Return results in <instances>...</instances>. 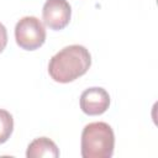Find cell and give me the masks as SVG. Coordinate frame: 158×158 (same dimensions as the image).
<instances>
[{"mask_svg":"<svg viewBox=\"0 0 158 158\" xmlns=\"http://www.w3.org/2000/svg\"><path fill=\"white\" fill-rule=\"evenodd\" d=\"M91 65L89 51L80 44H70L56 53L48 63V74L57 83H70L84 75Z\"/></svg>","mask_w":158,"mask_h":158,"instance_id":"1","label":"cell"},{"mask_svg":"<svg viewBox=\"0 0 158 158\" xmlns=\"http://www.w3.org/2000/svg\"><path fill=\"white\" fill-rule=\"evenodd\" d=\"M83 158H110L114 153L115 136L106 122L88 123L81 132Z\"/></svg>","mask_w":158,"mask_h":158,"instance_id":"2","label":"cell"},{"mask_svg":"<svg viewBox=\"0 0 158 158\" xmlns=\"http://www.w3.org/2000/svg\"><path fill=\"white\" fill-rule=\"evenodd\" d=\"M15 40L22 49H37L46 41L44 25L35 16H25L15 26Z\"/></svg>","mask_w":158,"mask_h":158,"instance_id":"3","label":"cell"},{"mask_svg":"<svg viewBox=\"0 0 158 158\" xmlns=\"http://www.w3.org/2000/svg\"><path fill=\"white\" fill-rule=\"evenodd\" d=\"M72 9L67 0H47L42 9L43 23L51 30H63L70 21Z\"/></svg>","mask_w":158,"mask_h":158,"instance_id":"4","label":"cell"},{"mask_svg":"<svg viewBox=\"0 0 158 158\" xmlns=\"http://www.w3.org/2000/svg\"><path fill=\"white\" fill-rule=\"evenodd\" d=\"M79 105L81 111L89 116L101 115L110 106V95L104 88H88L81 93Z\"/></svg>","mask_w":158,"mask_h":158,"instance_id":"5","label":"cell"},{"mask_svg":"<svg viewBox=\"0 0 158 158\" xmlns=\"http://www.w3.org/2000/svg\"><path fill=\"white\" fill-rule=\"evenodd\" d=\"M27 158H57L59 157V149L57 144L47 138L38 137L35 138L27 147L26 151Z\"/></svg>","mask_w":158,"mask_h":158,"instance_id":"6","label":"cell"},{"mask_svg":"<svg viewBox=\"0 0 158 158\" xmlns=\"http://www.w3.org/2000/svg\"><path fill=\"white\" fill-rule=\"evenodd\" d=\"M12 130H14L12 115L6 110L0 109V144L5 143L10 138Z\"/></svg>","mask_w":158,"mask_h":158,"instance_id":"7","label":"cell"},{"mask_svg":"<svg viewBox=\"0 0 158 158\" xmlns=\"http://www.w3.org/2000/svg\"><path fill=\"white\" fill-rule=\"evenodd\" d=\"M7 44V31H6V27L0 23V53L5 49Z\"/></svg>","mask_w":158,"mask_h":158,"instance_id":"8","label":"cell"}]
</instances>
